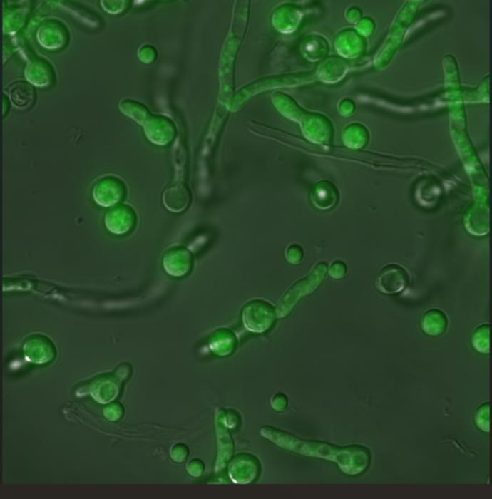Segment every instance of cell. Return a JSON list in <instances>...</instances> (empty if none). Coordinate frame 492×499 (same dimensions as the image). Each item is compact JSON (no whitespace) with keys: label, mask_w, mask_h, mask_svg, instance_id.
Returning a JSON list of instances; mask_svg holds the SVG:
<instances>
[{"label":"cell","mask_w":492,"mask_h":499,"mask_svg":"<svg viewBox=\"0 0 492 499\" xmlns=\"http://www.w3.org/2000/svg\"><path fill=\"white\" fill-rule=\"evenodd\" d=\"M193 264L191 253L185 247H174L163 255L162 264L165 272L173 277H183L189 274Z\"/></svg>","instance_id":"8992f818"},{"label":"cell","mask_w":492,"mask_h":499,"mask_svg":"<svg viewBox=\"0 0 492 499\" xmlns=\"http://www.w3.org/2000/svg\"><path fill=\"white\" fill-rule=\"evenodd\" d=\"M337 461L344 473L357 475L362 473L368 467L370 454L365 447L349 446L337 451Z\"/></svg>","instance_id":"277c9868"},{"label":"cell","mask_w":492,"mask_h":499,"mask_svg":"<svg viewBox=\"0 0 492 499\" xmlns=\"http://www.w3.org/2000/svg\"><path fill=\"white\" fill-rule=\"evenodd\" d=\"M10 97L13 104L21 108L30 106L35 99V91L33 87L23 81L14 83L10 89Z\"/></svg>","instance_id":"8fae6325"},{"label":"cell","mask_w":492,"mask_h":499,"mask_svg":"<svg viewBox=\"0 0 492 499\" xmlns=\"http://www.w3.org/2000/svg\"><path fill=\"white\" fill-rule=\"evenodd\" d=\"M476 426L482 431L489 432V403H483L477 409L475 415Z\"/></svg>","instance_id":"5bb4252c"},{"label":"cell","mask_w":492,"mask_h":499,"mask_svg":"<svg viewBox=\"0 0 492 499\" xmlns=\"http://www.w3.org/2000/svg\"><path fill=\"white\" fill-rule=\"evenodd\" d=\"M148 139L153 143L164 145L168 143L173 135L172 125L165 120L152 119L145 125Z\"/></svg>","instance_id":"30bf717a"},{"label":"cell","mask_w":492,"mask_h":499,"mask_svg":"<svg viewBox=\"0 0 492 499\" xmlns=\"http://www.w3.org/2000/svg\"><path fill=\"white\" fill-rule=\"evenodd\" d=\"M126 193L124 182L118 178L107 175L99 178L92 189V197L99 206L110 207L116 205Z\"/></svg>","instance_id":"7a4b0ae2"},{"label":"cell","mask_w":492,"mask_h":499,"mask_svg":"<svg viewBox=\"0 0 492 499\" xmlns=\"http://www.w3.org/2000/svg\"><path fill=\"white\" fill-rule=\"evenodd\" d=\"M408 282L409 276L404 268L396 264H389L380 271L376 287L383 294L394 295L402 292Z\"/></svg>","instance_id":"5b68a950"},{"label":"cell","mask_w":492,"mask_h":499,"mask_svg":"<svg viewBox=\"0 0 492 499\" xmlns=\"http://www.w3.org/2000/svg\"><path fill=\"white\" fill-rule=\"evenodd\" d=\"M25 348L36 349L25 351L29 359L34 363H47L54 356L53 344L48 338L40 335L32 336L25 344Z\"/></svg>","instance_id":"ba28073f"},{"label":"cell","mask_w":492,"mask_h":499,"mask_svg":"<svg viewBox=\"0 0 492 499\" xmlns=\"http://www.w3.org/2000/svg\"><path fill=\"white\" fill-rule=\"evenodd\" d=\"M275 317L273 307L267 302L255 299L250 301L242 309V320L249 331L260 333L268 329Z\"/></svg>","instance_id":"6da1fadb"},{"label":"cell","mask_w":492,"mask_h":499,"mask_svg":"<svg viewBox=\"0 0 492 499\" xmlns=\"http://www.w3.org/2000/svg\"><path fill=\"white\" fill-rule=\"evenodd\" d=\"M163 203L172 212H181L190 205L191 194L186 184L180 180L170 183L163 193Z\"/></svg>","instance_id":"52a82bcc"},{"label":"cell","mask_w":492,"mask_h":499,"mask_svg":"<svg viewBox=\"0 0 492 499\" xmlns=\"http://www.w3.org/2000/svg\"><path fill=\"white\" fill-rule=\"evenodd\" d=\"M447 326L448 319L446 314L438 309L426 311L421 319V326L423 331L431 336L443 334Z\"/></svg>","instance_id":"9c48e42d"},{"label":"cell","mask_w":492,"mask_h":499,"mask_svg":"<svg viewBox=\"0 0 492 499\" xmlns=\"http://www.w3.org/2000/svg\"><path fill=\"white\" fill-rule=\"evenodd\" d=\"M473 347L479 353L487 354L489 351V325L483 324L474 331L472 339Z\"/></svg>","instance_id":"7c38bea8"},{"label":"cell","mask_w":492,"mask_h":499,"mask_svg":"<svg viewBox=\"0 0 492 499\" xmlns=\"http://www.w3.org/2000/svg\"><path fill=\"white\" fill-rule=\"evenodd\" d=\"M234 341L232 333L225 329L217 330L211 338L210 345L216 352L227 351L226 349L232 346Z\"/></svg>","instance_id":"4fadbf2b"},{"label":"cell","mask_w":492,"mask_h":499,"mask_svg":"<svg viewBox=\"0 0 492 499\" xmlns=\"http://www.w3.org/2000/svg\"><path fill=\"white\" fill-rule=\"evenodd\" d=\"M104 224L113 235L122 236L130 232L136 224L134 210L128 205L119 204L112 207L105 215Z\"/></svg>","instance_id":"3957f363"}]
</instances>
